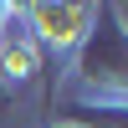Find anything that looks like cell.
<instances>
[{
	"label": "cell",
	"instance_id": "1",
	"mask_svg": "<svg viewBox=\"0 0 128 128\" xmlns=\"http://www.w3.org/2000/svg\"><path fill=\"white\" fill-rule=\"evenodd\" d=\"M77 82L98 98L128 102V26L113 5L92 10V31L82 36L77 51Z\"/></svg>",
	"mask_w": 128,
	"mask_h": 128
},
{
	"label": "cell",
	"instance_id": "2",
	"mask_svg": "<svg viewBox=\"0 0 128 128\" xmlns=\"http://www.w3.org/2000/svg\"><path fill=\"white\" fill-rule=\"evenodd\" d=\"M36 67H41V46L26 26V10L0 5V82L20 87L26 77H36Z\"/></svg>",
	"mask_w": 128,
	"mask_h": 128
},
{
	"label": "cell",
	"instance_id": "4",
	"mask_svg": "<svg viewBox=\"0 0 128 128\" xmlns=\"http://www.w3.org/2000/svg\"><path fill=\"white\" fill-rule=\"evenodd\" d=\"M72 118V128H128V102L98 98V102H67L62 108Z\"/></svg>",
	"mask_w": 128,
	"mask_h": 128
},
{
	"label": "cell",
	"instance_id": "3",
	"mask_svg": "<svg viewBox=\"0 0 128 128\" xmlns=\"http://www.w3.org/2000/svg\"><path fill=\"white\" fill-rule=\"evenodd\" d=\"M92 10L98 5H26V26L36 36V46L67 51L92 31Z\"/></svg>",
	"mask_w": 128,
	"mask_h": 128
}]
</instances>
